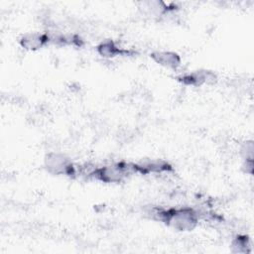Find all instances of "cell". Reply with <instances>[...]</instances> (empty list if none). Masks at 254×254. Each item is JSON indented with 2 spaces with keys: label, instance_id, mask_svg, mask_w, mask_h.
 <instances>
[{
  "label": "cell",
  "instance_id": "6da1fadb",
  "mask_svg": "<svg viewBox=\"0 0 254 254\" xmlns=\"http://www.w3.org/2000/svg\"><path fill=\"white\" fill-rule=\"evenodd\" d=\"M149 213H151L152 218L163 221L179 231L192 230L196 226L199 218L197 212L190 207L170 209L154 207L151 208Z\"/></svg>",
  "mask_w": 254,
  "mask_h": 254
},
{
  "label": "cell",
  "instance_id": "7a4b0ae2",
  "mask_svg": "<svg viewBox=\"0 0 254 254\" xmlns=\"http://www.w3.org/2000/svg\"><path fill=\"white\" fill-rule=\"evenodd\" d=\"M134 173H137L135 164L116 162L95 168L89 177L102 181L103 183H120Z\"/></svg>",
  "mask_w": 254,
  "mask_h": 254
},
{
  "label": "cell",
  "instance_id": "3957f363",
  "mask_svg": "<svg viewBox=\"0 0 254 254\" xmlns=\"http://www.w3.org/2000/svg\"><path fill=\"white\" fill-rule=\"evenodd\" d=\"M46 170L53 175H75L76 168L72 162L64 154L59 152H50L44 160Z\"/></svg>",
  "mask_w": 254,
  "mask_h": 254
},
{
  "label": "cell",
  "instance_id": "277c9868",
  "mask_svg": "<svg viewBox=\"0 0 254 254\" xmlns=\"http://www.w3.org/2000/svg\"><path fill=\"white\" fill-rule=\"evenodd\" d=\"M184 84L198 86L205 83H214L216 81V75L209 70H195L180 77Z\"/></svg>",
  "mask_w": 254,
  "mask_h": 254
},
{
  "label": "cell",
  "instance_id": "5b68a950",
  "mask_svg": "<svg viewBox=\"0 0 254 254\" xmlns=\"http://www.w3.org/2000/svg\"><path fill=\"white\" fill-rule=\"evenodd\" d=\"M151 58L158 64L171 69H177L181 65V57L175 52L156 51L151 54Z\"/></svg>",
  "mask_w": 254,
  "mask_h": 254
},
{
  "label": "cell",
  "instance_id": "8992f818",
  "mask_svg": "<svg viewBox=\"0 0 254 254\" xmlns=\"http://www.w3.org/2000/svg\"><path fill=\"white\" fill-rule=\"evenodd\" d=\"M50 41L49 34L44 33H26L20 39V45L29 51H36L41 49Z\"/></svg>",
  "mask_w": 254,
  "mask_h": 254
},
{
  "label": "cell",
  "instance_id": "52a82bcc",
  "mask_svg": "<svg viewBox=\"0 0 254 254\" xmlns=\"http://www.w3.org/2000/svg\"><path fill=\"white\" fill-rule=\"evenodd\" d=\"M97 52L101 57H104V58H113V57H116L119 55H123L124 53H128V52H125L124 50L120 49L111 40H106V41H103L102 43H100L97 46Z\"/></svg>",
  "mask_w": 254,
  "mask_h": 254
},
{
  "label": "cell",
  "instance_id": "ba28073f",
  "mask_svg": "<svg viewBox=\"0 0 254 254\" xmlns=\"http://www.w3.org/2000/svg\"><path fill=\"white\" fill-rule=\"evenodd\" d=\"M247 247H249V242L246 236L239 235L232 241V248L234 252L245 253L248 251Z\"/></svg>",
  "mask_w": 254,
  "mask_h": 254
},
{
  "label": "cell",
  "instance_id": "9c48e42d",
  "mask_svg": "<svg viewBox=\"0 0 254 254\" xmlns=\"http://www.w3.org/2000/svg\"><path fill=\"white\" fill-rule=\"evenodd\" d=\"M241 153L244 155L245 160H252V158H253V143H252V141L245 142L244 146L241 148Z\"/></svg>",
  "mask_w": 254,
  "mask_h": 254
}]
</instances>
